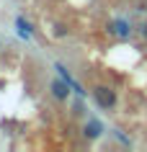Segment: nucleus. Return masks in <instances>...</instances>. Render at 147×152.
I'll use <instances>...</instances> for the list:
<instances>
[{
  "instance_id": "obj_1",
  "label": "nucleus",
  "mask_w": 147,
  "mask_h": 152,
  "mask_svg": "<svg viewBox=\"0 0 147 152\" xmlns=\"http://www.w3.org/2000/svg\"><path fill=\"white\" fill-rule=\"evenodd\" d=\"M93 101L98 103V108H103V111H111L116 106V90H111L108 85H96L93 88Z\"/></svg>"
},
{
  "instance_id": "obj_2",
  "label": "nucleus",
  "mask_w": 147,
  "mask_h": 152,
  "mask_svg": "<svg viewBox=\"0 0 147 152\" xmlns=\"http://www.w3.org/2000/svg\"><path fill=\"white\" fill-rule=\"evenodd\" d=\"M111 36H119V39H129L132 36V23L127 21V18H116V21H111L106 28Z\"/></svg>"
},
{
  "instance_id": "obj_3",
  "label": "nucleus",
  "mask_w": 147,
  "mask_h": 152,
  "mask_svg": "<svg viewBox=\"0 0 147 152\" xmlns=\"http://www.w3.org/2000/svg\"><path fill=\"white\" fill-rule=\"evenodd\" d=\"M49 90H52V96L57 101H67L70 98V83H65V80H52Z\"/></svg>"
},
{
  "instance_id": "obj_4",
  "label": "nucleus",
  "mask_w": 147,
  "mask_h": 152,
  "mask_svg": "<svg viewBox=\"0 0 147 152\" xmlns=\"http://www.w3.org/2000/svg\"><path fill=\"white\" fill-rule=\"evenodd\" d=\"M101 132H103V126H101L98 121H93V119L83 126V134L88 137V139H98V137H101Z\"/></svg>"
},
{
  "instance_id": "obj_5",
  "label": "nucleus",
  "mask_w": 147,
  "mask_h": 152,
  "mask_svg": "<svg viewBox=\"0 0 147 152\" xmlns=\"http://www.w3.org/2000/svg\"><path fill=\"white\" fill-rule=\"evenodd\" d=\"M139 34H142V36L147 39V23H142V26H139Z\"/></svg>"
}]
</instances>
